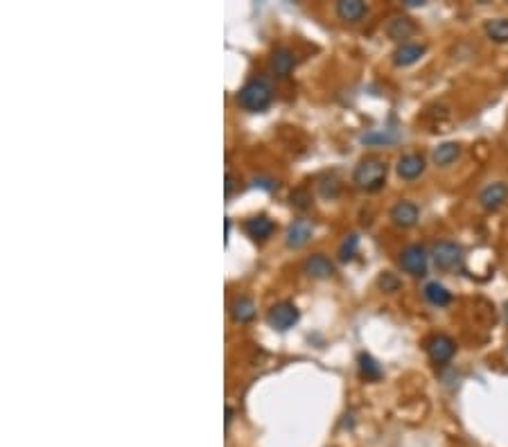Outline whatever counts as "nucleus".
Masks as SVG:
<instances>
[{"label":"nucleus","instance_id":"nucleus-1","mask_svg":"<svg viewBox=\"0 0 508 447\" xmlns=\"http://www.w3.org/2000/svg\"><path fill=\"white\" fill-rule=\"evenodd\" d=\"M274 100V89L269 86L267 80H251L246 82L240 93H237V104H240L244 111L251 113H260L272 104Z\"/></svg>","mask_w":508,"mask_h":447},{"label":"nucleus","instance_id":"nucleus-2","mask_svg":"<svg viewBox=\"0 0 508 447\" xmlns=\"http://www.w3.org/2000/svg\"><path fill=\"white\" fill-rule=\"evenodd\" d=\"M386 163L380 158H364L357 168L353 172V181L357 188L366 190V192H375L380 190L386 183Z\"/></svg>","mask_w":508,"mask_h":447},{"label":"nucleus","instance_id":"nucleus-3","mask_svg":"<svg viewBox=\"0 0 508 447\" xmlns=\"http://www.w3.org/2000/svg\"><path fill=\"white\" fill-rule=\"evenodd\" d=\"M431 260H434V265L440 271H454L463 265V248L459 244L443 239V242H436L431 246Z\"/></svg>","mask_w":508,"mask_h":447},{"label":"nucleus","instance_id":"nucleus-4","mask_svg":"<svg viewBox=\"0 0 508 447\" xmlns=\"http://www.w3.org/2000/svg\"><path fill=\"white\" fill-rule=\"evenodd\" d=\"M427 251L423 244H409L400 253V267L412 276H425L427 274Z\"/></svg>","mask_w":508,"mask_h":447},{"label":"nucleus","instance_id":"nucleus-5","mask_svg":"<svg viewBox=\"0 0 508 447\" xmlns=\"http://www.w3.org/2000/svg\"><path fill=\"white\" fill-rule=\"evenodd\" d=\"M267 321H269V325H272V328H276V330H280V332L294 328V323L298 321L296 305H291V303H278V305H274V308L269 310V314H267Z\"/></svg>","mask_w":508,"mask_h":447},{"label":"nucleus","instance_id":"nucleus-6","mask_svg":"<svg viewBox=\"0 0 508 447\" xmlns=\"http://www.w3.org/2000/svg\"><path fill=\"white\" fill-rule=\"evenodd\" d=\"M457 353V344L447 334H434L427 341V355L434 364H447Z\"/></svg>","mask_w":508,"mask_h":447},{"label":"nucleus","instance_id":"nucleus-7","mask_svg":"<svg viewBox=\"0 0 508 447\" xmlns=\"http://www.w3.org/2000/svg\"><path fill=\"white\" fill-rule=\"evenodd\" d=\"M508 199V185L504 181H495V183H488L485 188L479 192V206L483 210H500L502 206L506 203Z\"/></svg>","mask_w":508,"mask_h":447},{"label":"nucleus","instance_id":"nucleus-8","mask_svg":"<svg viewBox=\"0 0 508 447\" xmlns=\"http://www.w3.org/2000/svg\"><path fill=\"white\" fill-rule=\"evenodd\" d=\"M418 217H420V210H418V206L412 203V201H398L391 208V222L400 228L416 226Z\"/></svg>","mask_w":508,"mask_h":447},{"label":"nucleus","instance_id":"nucleus-9","mask_svg":"<svg viewBox=\"0 0 508 447\" xmlns=\"http://www.w3.org/2000/svg\"><path fill=\"white\" fill-rule=\"evenodd\" d=\"M398 177L405 181H414L418 179L420 174L425 172V158L420 154H405L402 158L398 160Z\"/></svg>","mask_w":508,"mask_h":447},{"label":"nucleus","instance_id":"nucleus-10","mask_svg":"<svg viewBox=\"0 0 508 447\" xmlns=\"http://www.w3.org/2000/svg\"><path fill=\"white\" fill-rule=\"evenodd\" d=\"M303 271H305L310 278H330L334 274V265L332 260L323 253H315L303 263Z\"/></svg>","mask_w":508,"mask_h":447},{"label":"nucleus","instance_id":"nucleus-11","mask_svg":"<svg viewBox=\"0 0 508 447\" xmlns=\"http://www.w3.org/2000/svg\"><path fill=\"white\" fill-rule=\"evenodd\" d=\"M312 237V224L307 220H296L287 228V235H285V242L289 248H300L310 242Z\"/></svg>","mask_w":508,"mask_h":447},{"label":"nucleus","instance_id":"nucleus-12","mask_svg":"<svg viewBox=\"0 0 508 447\" xmlns=\"http://www.w3.org/2000/svg\"><path fill=\"white\" fill-rule=\"evenodd\" d=\"M269 66H272V73L278 75V77H289V73L296 68V54L289 48H278Z\"/></svg>","mask_w":508,"mask_h":447},{"label":"nucleus","instance_id":"nucleus-13","mask_svg":"<svg viewBox=\"0 0 508 447\" xmlns=\"http://www.w3.org/2000/svg\"><path fill=\"white\" fill-rule=\"evenodd\" d=\"M274 222L269 220L267 215H258V217H251V220L244 222V231L248 233V237L258 239V242H265L267 237H272L274 233Z\"/></svg>","mask_w":508,"mask_h":447},{"label":"nucleus","instance_id":"nucleus-14","mask_svg":"<svg viewBox=\"0 0 508 447\" xmlns=\"http://www.w3.org/2000/svg\"><path fill=\"white\" fill-rule=\"evenodd\" d=\"M423 54H425L423 43H402V46L393 52V61L398 66H412V63L420 61Z\"/></svg>","mask_w":508,"mask_h":447},{"label":"nucleus","instance_id":"nucleus-15","mask_svg":"<svg viewBox=\"0 0 508 447\" xmlns=\"http://www.w3.org/2000/svg\"><path fill=\"white\" fill-rule=\"evenodd\" d=\"M416 32V23L412 18H407V16H395L388 20V25H386V34L395 39V41H402V39H409Z\"/></svg>","mask_w":508,"mask_h":447},{"label":"nucleus","instance_id":"nucleus-16","mask_svg":"<svg viewBox=\"0 0 508 447\" xmlns=\"http://www.w3.org/2000/svg\"><path fill=\"white\" fill-rule=\"evenodd\" d=\"M337 14L341 20L357 23V20L366 16V5L360 3V0H341V3H337Z\"/></svg>","mask_w":508,"mask_h":447},{"label":"nucleus","instance_id":"nucleus-17","mask_svg":"<svg viewBox=\"0 0 508 447\" xmlns=\"http://www.w3.org/2000/svg\"><path fill=\"white\" fill-rule=\"evenodd\" d=\"M423 294H425V298H427L431 305H436V308H445V305H450V301H452V291H450L445 285L436 282V280H434V282H427Z\"/></svg>","mask_w":508,"mask_h":447},{"label":"nucleus","instance_id":"nucleus-18","mask_svg":"<svg viewBox=\"0 0 508 447\" xmlns=\"http://www.w3.org/2000/svg\"><path fill=\"white\" fill-rule=\"evenodd\" d=\"M461 156V145L459 143H443L434 149V154H431V160L436 163L440 168H447L452 165L454 160Z\"/></svg>","mask_w":508,"mask_h":447},{"label":"nucleus","instance_id":"nucleus-19","mask_svg":"<svg viewBox=\"0 0 508 447\" xmlns=\"http://www.w3.org/2000/svg\"><path fill=\"white\" fill-rule=\"evenodd\" d=\"M231 316L235 323H248L255 316V303L251 298H237L231 305Z\"/></svg>","mask_w":508,"mask_h":447},{"label":"nucleus","instance_id":"nucleus-20","mask_svg":"<svg viewBox=\"0 0 508 447\" xmlns=\"http://www.w3.org/2000/svg\"><path fill=\"white\" fill-rule=\"evenodd\" d=\"M485 34L495 43H506L508 41V18H495L485 23Z\"/></svg>","mask_w":508,"mask_h":447},{"label":"nucleus","instance_id":"nucleus-21","mask_svg":"<svg viewBox=\"0 0 508 447\" xmlns=\"http://www.w3.org/2000/svg\"><path fill=\"white\" fill-rule=\"evenodd\" d=\"M357 362H360V370H362V375H364L366 379H373V382H377V379L382 377V368H380V364H377L371 355L362 353V355L357 357Z\"/></svg>","mask_w":508,"mask_h":447},{"label":"nucleus","instance_id":"nucleus-22","mask_svg":"<svg viewBox=\"0 0 508 447\" xmlns=\"http://www.w3.org/2000/svg\"><path fill=\"white\" fill-rule=\"evenodd\" d=\"M398 140H400V136L393 134L391 129H384V132H371V134L362 136L364 145H393V143H398Z\"/></svg>","mask_w":508,"mask_h":447},{"label":"nucleus","instance_id":"nucleus-23","mask_svg":"<svg viewBox=\"0 0 508 447\" xmlns=\"http://www.w3.org/2000/svg\"><path fill=\"white\" fill-rule=\"evenodd\" d=\"M357 246H360V237L357 235H348L343 239V244H341V248H339V258L343 260H353V256H355V251H357Z\"/></svg>","mask_w":508,"mask_h":447},{"label":"nucleus","instance_id":"nucleus-24","mask_svg":"<svg viewBox=\"0 0 508 447\" xmlns=\"http://www.w3.org/2000/svg\"><path fill=\"white\" fill-rule=\"evenodd\" d=\"M380 287L384 289V291H398L400 289V280L391 274V271H384V274L380 276Z\"/></svg>","mask_w":508,"mask_h":447},{"label":"nucleus","instance_id":"nucleus-25","mask_svg":"<svg viewBox=\"0 0 508 447\" xmlns=\"http://www.w3.org/2000/svg\"><path fill=\"white\" fill-rule=\"evenodd\" d=\"M310 194L307 190H296L291 194V206H296V208H310Z\"/></svg>","mask_w":508,"mask_h":447},{"label":"nucleus","instance_id":"nucleus-26","mask_svg":"<svg viewBox=\"0 0 508 447\" xmlns=\"http://www.w3.org/2000/svg\"><path fill=\"white\" fill-rule=\"evenodd\" d=\"M255 185H260V188H267V190H274L278 183L272 181V179H255Z\"/></svg>","mask_w":508,"mask_h":447},{"label":"nucleus","instance_id":"nucleus-27","mask_svg":"<svg viewBox=\"0 0 508 447\" xmlns=\"http://www.w3.org/2000/svg\"><path fill=\"white\" fill-rule=\"evenodd\" d=\"M405 5H407V7H423L425 3H423V0H407Z\"/></svg>","mask_w":508,"mask_h":447},{"label":"nucleus","instance_id":"nucleus-28","mask_svg":"<svg viewBox=\"0 0 508 447\" xmlns=\"http://www.w3.org/2000/svg\"><path fill=\"white\" fill-rule=\"evenodd\" d=\"M504 319H506V323H508V303L504 305Z\"/></svg>","mask_w":508,"mask_h":447}]
</instances>
